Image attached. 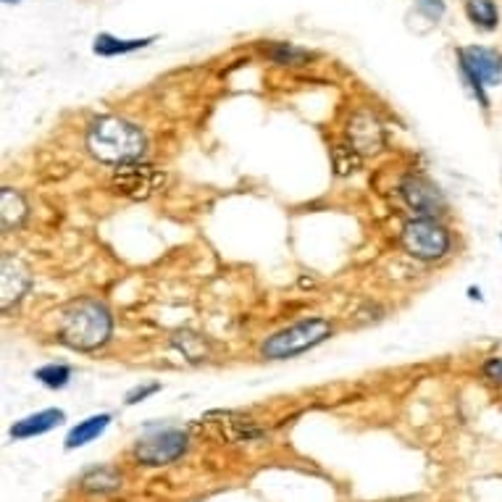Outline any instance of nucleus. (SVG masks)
Masks as SVG:
<instances>
[{
  "instance_id": "nucleus-1",
  "label": "nucleus",
  "mask_w": 502,
  "mask_h": 502,
  "mask_svg": "<svg viewBox=\"0 0 502 502\" xmlns=\"http://www.w3.org/2000/svg\"><path fill=\"white\" fill-rule=\"evenodd\" d=\"M113 329L111 311L93 297L71 300L58 311V336L71 350H98L109 342Z\"/></svg>"
},
{
  "instance_id": "nucleus-2",
  "label": "nucleus",
  "mask_w": 502,
  "mask_h": 502,
  "mask_svg": "<svg viewBox=\"0 0 502 502\" xmlns=\"http://www.w3.org/2000/svg\"><path fill=\"white\" fill-rule=\"evenodd\" d=\"M145 134L132 121H124L118 116H101L87 129V150L98 161L111 166L140 161L145 156Z\"/></svg>"
},
{
  "instance_id": "nucleus-3",
  "label": "nucleus",
  "mask_w": 502,
  "mask_h": 502,
  "mask_svg": "<svg viewBox=\"0 0 502 502\" xmlns=\"http://www.w3.org/2000/svg\"><path fill=\"white\" fill-rule=\"evenodd\" d=\"M329 336H332V324L327 319H319V316L303 319V321L277 332L274 336H269L261 344V355L269 360H287L300 352H308L311 347L321 344Z\"/></svg>"
},
{
  "instance_id": "nucleus-4",
  "label": "nucleus",
  "mask_w": 502,
  "mask_h": 502,
  "mask_svg": "<svg viewBox=\"0 0 502 502\" xmlns=\"http://www.w3.org/2000/svg\"><path fill=\"white\" fill-rule=\"evenodd\" d=\"M457 56H460V74L471 87L474 98L479 101L482 109H490L487 87H495L502 82V56L498 51L482 45L463 48Z\"/></svg>"
},
{
  "instance_id": "nucleus-5",
  "label": "nucleus",
  "mask_w": 502,
  "mask_h": 502,
  "mask_svg": "<svg viewBox=\"0 0 502 502\" xmlns=\"http://www.w3.org/2000/svg\"><path fill=\"white\" fill-rule=\"evenodd\" d=\"M402 247L418 261H440L449 250V231L437 219H410L402 226Z\"/></svg>"
},
{
  "instance_id": "nucleus-6",
  "label": "nucleus",
  "mask_w": 502,
  "mask_h": 502,
  "mask_svg": "<svg viewBox=\"0 0 502 502\" xmlns=\"http://www.w3.org/2000/svg\"><path fill=\"white\" fill-rule=\"evenodd\" d=\"M111 187L124 198L148 200L166 187V174L161 168L134 161V164H124L113 171Z\"/></svg>"
},
{
  "instance_id": "nucleus-7",
  "label": "nucleus",
  "mask_w": 502,
  "mask_h": 502,
  "mask_svg": "<svg viewBox=\"0 0 502 502\" xmlns=\"http://www.w3.org/2000/svg\"><path fill=\"white\" fill-rule=\"evenodd\" d=\"M184 452H187V434L176 432V429L156 432V434L140 440L134 447L137 460L145 466H166V463L179 460Z\"/></svg>"
},
{
  "instance_id": "nucleus-8",
  "label": "nucleus",
  "mask_w": 502,
  "mask_h": 502,
  "mask_svg": "<svg viewBox=\"0 0 502 502\" xmlns=\"http://www.w3.org/2000/svg\"><path fill=\"white\" fill-rule=\"evenodd\" d=\"M400 192L405 198V203L426 219H437L440 214H445V198L442 192L424 176H405L400 184Z\"/></svg>"
},
{
  "instance_id": "nucleus-9",
  "label": "nucleus",
  "mask_w": 502,
  "mask_h": 502,
  "mask_svg": "<svg viewBox=\"0 0 502 502\" xmlns=\"http://www.w3.org/2000/svg\"><path fill=\"white\" fill-rule=\"evenodd\" d=\"M347 137L360 156H376L385 148V126L374 113L368 111H358L350 118Z\"/></svg>"
},
{
  "instance_id": "nucleus-10",
  "label": "nucleus",
  "mask_w": 502,
  "mask_h": 502,
  "mask_svg": "<svg viewBox=\"0 0 502 502\" xmlns=\"http://www.w3.org/2000/svg\"><path fill=\"white\" fill-rule=\"evenodd\" d=\"M29 287H32L29 269L19 258L5 255L3 263H0V303H3V311H8L13 303H19L27 295Z\"/></svg>"
},
{
  "instance_id": "nucleus-11",
  "label": "nucleus",
  "mask_w": 502,
  "mask_h": 502,
  "mask_svg": "<svg viewBox=\"0 0 502 502\" xmlns=\"http://www.w3.org/2000/svg\"><path fill=\"white\" fill-rule=\"evenodd\" d=\"M63 418H66L63 410H56V408H51V410H40V413H32V416L16 421V424L11 426V437H13V440H32V437H40V434L56 429Z\"/></svg>"
},
{
  "instance_id": "nucleus-12",
  "label": "nucleus",
  "mask_w": 502,
  "mask_h": 502,
  "mask_svg": "<svg viewBox=\"0 0 502 502\" xmlns=\"http://www.w3.org/2000/svg\"><path fill=\"white\" fill-rule=\"evenodd\" d=\"M109 424H111V416L109 413H101V416H90V418H85V421H79V426H74L71 432H69V437H66V447L69 449H77V447L87 445V442H93V440H98L106 429H109Z\"/></svg>"
},
{
  "instance_id": "nucleus-13",
  "label": "nucleus",
  "mask_w": 502,
  "mask_h": 502,
  "mask_svg": "<svg viewBox=\"0 0 502 502\" xmlns=\"http://www.w3.org/2000/svg\"><path fill=\"white\" fill-rule=\"evenodd\" d=\"M27 211H29L27 200L16 190L3 187V192H0V223H3V229L8 231V229L21 226L27 219Z\"/></svg>"
},
{
  "instance_id": "nucleus-14",
  "label": "nucleus",
  "mask_w": 502,
  "mask_h": 502,
  "mask_svg": "<svg viewBox=\"0 0 502 502\" xmlns=\"http://www.w3.org/2000/svg\"><path fill=\"white\" fill-rule=\"evenodd\" d=\"M466 13L479 29H487V32H492L500 21L495 0H466Z\"/></svg>"
},
{
  "instance_id": "nucleus-15",
  "label": "nucleus",
  "mask_w": 502,
  "mask_h": 502,
  "mask_svg": "<svg viewBox=\"0 0 502 502\" xmlns=\"http://www.w3.org/2000/svg\"><path fill=\"white\" fill-rule=\"evenodd\" d=\"M145 45H150V37H148V40H118V37H113V35H98L93 51H95L98 56H118V53L124 56V53L140 51V48H145Z\"/></svg>"
},
{
  "instance_id": "nucleus-16",
  "label": "nucleus",
  "mask_w": 502,
  "mask_h": 502,
  "mask_svg": "<svg viewBox=\"0 0 502 502\" xmlns=\"http://www.w3.org/2000/svg\"><path fill=\"white\" fill-rule=\"evenodd\" d=\"M332 166L336 176H350L363 166V156L352 148V145H336L332 148Z\"/></svg>"
},
{
  "instance_id": "nucleus-17",
  "label": "nucleus",
  "mask_w": 502,
  "mask_h": 502,
  "mask_svg": "<svg viewBox=\"0 0 502 502\" xmlns=\"http://www.w3.org/2000/svg\"><path fill=\"white\" fill-rule=\"evenodd\" d=\"M219 416H222V421H216V424L222 426L226 440H245V437L250 440V437L258 434V429H253L250 421H245V418H239L234 413H219Z\"/></svg>"
},
{
  "instance_id": "nucleus-18",
  "label": "nucleus",
  "mask_w": 502,
  "mask_h": 502,
  "mask_svg": "<svg viewBox=\"0 0 502 502\" xmlns=\"http://www.w3.org/2000/svg\"><path fill=\"white\" fill-rule=\"evenodd\" d=\"M82 484H85L87 490H93V492H109V490H116V487L121 484V479H118V474L111 471V468H93V471L82 479Z\"/></svg>"
},
{
  "instance_id": "nucleus-19",
  "label": "nucleus",
  "mask_w": 502,
  "mask_h": 502,
  "mask_svg": "<svg viewBox=\"0 0 502 502\" xmlns=\"http://www.w3.org/2000/svg\"><path fill=\"white\" fill-rule=\"evenodd\" d=\"M45 387H51V390H61V387H66L69 385V379H71V368L69 366H58V363H51V366H43V368H37V374H35Z\"/></svg>"
},
{
  "instance_id": "nucleus-20",
  "label": "nucleus",
  "mask_w": 502,
  "mask_h": 502,
  "mask_svg": "<svg viewBox=\"0 0 502 502\" xmlns=\"http://www.w3.org/2000/svg\"><path fill=\"white\" fill-rule=\"evenodd\" d=\"M174 344L190 358V360H203L206 358V352H208V347H206V342L200 339L198 335H190V332H184V335L174 336Z\"/></svg>"
},
{
  "instance_id": "nucleus-21",
  "label": "nucleus",
  "mask_w": 502,
  "mask_h": 502,
  "mask_svg": "<svg viewBox=\"0 0 502 502\" xmlns=\"http://www.w3.org/2000/svg\"><path fill=\"white\" fill-rule=\"evenodd\" d=\"M271 58L277 63H284V66H300V63H305L311 58V53L303 51V48H295L289 43H279L277 48H271Z\"/></svg>"
},
{
  "instance_id": "nucleus-22",
  "label": "nucleus",
  "mask_w": 502,
  "mask_h": 502,
  "mask_svg": "<svg viewBox=\"0 0 502 502\" xmlns=\"http://www.w3.org/2000/svg\"><path fill=\"white\" fill-rule=\"evenodd\" d=\"M418 8H421L432 21L442 19V13H445V3H442V0H418Z\"/></svg>"
},
{
  "instance_id": "nucleus-23",
  "label": "nucleus",
  "mask_w": 502,
  "mask_h": 502,
  "mask_svg": "<svg viewBox=\"0 0 502 502\" xmlns=\"http://www.w3.org/2000/svg\"><path fill=\"white\" fill-rule=\"evenodd\" d=\"M484 376L492 382V385H500L502 387V358H490L484 363Z\"/></svg>"
},
{
  "instance_id": "nucleus-24",
  "label": "nucleus",
  "mask_w": 502,
  "mask_h": 502,
  "mask_svg": "<svg viewBox=\"0 0 502 502\" xmlns=\"http://www.w3.org/2000/svg\"><path fill=\"white\" fill-rule=\"evenodd\" d=\"M153 392H158V385H148V387H137V390H132L126 394V402L129 405H134V402H140V400H145L148 394H153Z\"/></svg>"
},
{
  "instance_id": "nucleus-25",
  "label": "nucleus",
  "mask_w": 502,
  "mask_h": 502,
  "mask_svg": "<svg viewBox=\"0 0 502 502\" xmlns=\"http://www.w3.org/2000/svg\"><path fill=\"white\" fill-rule=\"evenodd\" d=\"M5 3H16V0H5Z\"/></svg>"
}]
</instances>
